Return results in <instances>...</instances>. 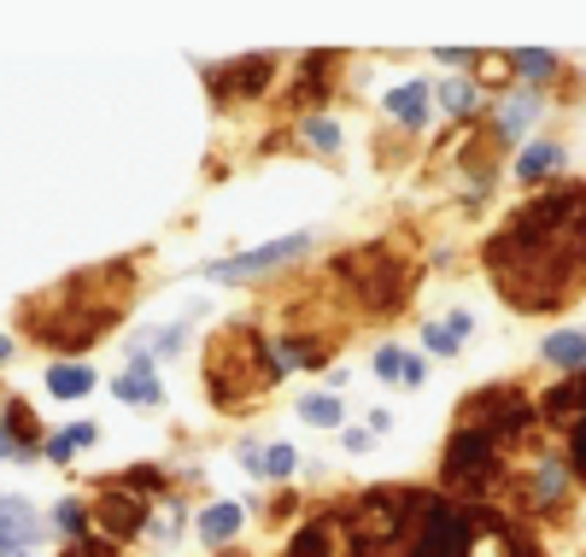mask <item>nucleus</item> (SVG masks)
<instances>
[{
    "instance_id": "obj_1",
    "label": "nucleus",
    "mask_w": 586,
    "mask_h": 557,
    "mask_svg": "<svg viewBox=\"0 0 586 557\" xmlns=\"http://www.w3.org/2000/svg\"><path fill=\"white\" fill-rule=\"evenodd\" d=\"M487 270L516 311H557L586 288V189L528 200L487 241Z\"/></svg>"
},
{
    "instance_id": "obj_2",
    "label": "nucleus",
    "mask_w": 586,
    "mask_h": 557,
    "mask_svg": "<svg viewBox=\"0 0 586 557\" xmlns=\"http://www.w3.org/2000/svg\"><path fill=\"white\" fill-rule=\"evenodd\" d=\"M275 376H282V370H275V359L264 352V341H258L247 323H229L212 341V352H205V387H212V399L223 405V411L258 399Z\"/></svg>"
},
{
    "instance_id": "obj_3",
    "label": "nucleus",
    "mask_w": 586,
    "mask_h": 557,
    "mask_svg": "<svg viewBox=\"0 0 586 557\" xmlns=\"http://www.w3.org/2000/svg\"><path fill=\"white\" fill-rule=\"evenodd\" d=\"M417 499L422 493H410V487L364 493L347 511V557H405L410 522H417Z\"/></svg>"
},
{
    "instance_id": "obj_4",
    "label": "nucleus",
    "mask_w": 586,
    "mask_h": 557,
    "mask_svg": "<svg viewBox=\"0 0 586 557\" xmlns=\"http://www.w3.org/2000/svg\"><path fill=\"white\" fill-rule=\"evenodd\" d=\"M100 276L106 270H94V276H77L71 288H59V317H36V329L47 346H89L100 341L112 323H117V299H100Z\"/></svg>"
},
{
    "instance_id": "obj_5",
    "label": "nucleus",
    "mask_w": 586,
    "mask_h": 557,
    "mask_svg": "<svg viewBox=\"0 0 586 557\" xmlns=\"http://www.w3.org/2000/svg\"><path fill=\"white\" fill-rule=\"evenodd\" d=\"M475 511H481V504H458V499L422 493L405 557H470V546H475Z\"/></svg>"
},
{
    "instance_id": "obj_6",
    "label": "nucleus",
    "mask_w": 586,
    "mask_h": 557,
    "mask_svg": "<svg viewBox=\"0 0 586 557\" xmlns=\"http://www.w3.org/2000/svg\"><path fill=\"white\" fill-rule=\"evenodd\" d=\"M335 270L358 288V306L364 311H393L405 299V288H410V270L393 259L387 247H358V252H347V259H335Z\"/></svg>"
},
{
    "instance_id": "obj_7",
    "label": "nucleus",
    "mask_w": 586,
    "mask_h": 557,
    "mask_svg": "<svg viewBox=\"0 0 586 557\" xmlns=\"http://www.w3.org/2000/svg\"><path fill=\"white\" fill-rule=\"evenodd\" d=\"M440 476H446V487H458V493H475V499H481V487H493V476H498L493 441H487L481 429H458L452 446H446Z\"/></svg>"
},
{
    "instance_id": "obj_8",
    "label": "nucleus",
    "mask_w": 586,
    "mask_h": 557,
    "mask_svg": "<svg viewBox=\"0 0 586 557\" xmlns=\"http://www.w3.org/2000/svg\"><path fill=\"white\" fill-rule=\"evenodd\" d=\"M463 411L475 417L470 429H481L487 441H516V434H528V423H533V405H528L522 387H487V394H475Z\"/></svg>"
},
{
    "instance_id": "obj_9",
    "label": "nucleus",
    "mask_w": 586,
    "mask_h": 557,
    "mask_svg": "<svg viewBox=\"0 0 586 557\" xmlns=\"http://www.w3.org/2000/svg\"><path fill=\"white\" fill-rule=\"evenodd\" d=\"M300 252H305V235H288V241H270V247L240 252V259L212 264V276H217V282H247V276H264V270H275V264H293Z\"/></svg>"
},
{
    "instance_id": "obj_10",
    "label": "nucleus",
    "mask_w": 586,
    "mask_h": 557,
    "mask_svg": "<svg viewBox=\"0 0 586 557\" xmlns=\"http://www.w3.org/2000/svg\"><path fill=\"white\" fill-rule=\"evenodd\" d=\"M94 522L106 528V539H129V534H142L147 511H142V499H135V493H106L94 504Z\"/></svg>"
},
{
    "instance_id": "obj_11",
    "label": "nucleus",
    "mask_w": 586,
    "mask_h": 557,
    "mask_svg": "<svg viewBox=\"0 0 586 557\" xmlns=\"http://www.w3.org/2000/svg\"><path fill=\"white\" fill-rule=\"evenodd\" d=\"M275 65L258 54V59H235V65H217L212 71V89L217 94H264V82H270Z\"/></svg>"
},
{
    "instance_id": "obj_12",
    "label": "nucleus",
    "mask_w": 586,
    "mask_h": 557,
    "mask_svg": "<svg viewBox=\"0 0 586 557\" xmlns=\"http://www.w3.org/2000/svg\"><path fill=\"white\" fill-rule=\"evenodd\" d=\"M540 411L551 417L557 429H575L581 417H586V399H581V376L575 382H563V387H551V394L540 399Z\"/></svg>"
},
{
    "instance_id": "obj_13",
    "label": "nucleus",
    "mask_w": 586,
    "mask_h": 557,
    "mask_svg": "<svg viewBox=\"0 0 586 557\" xmlns=\"http://www.w3.org/2000/svg\"><path fill=\"white\" fill-rule=\"evenodd\" d=\"M117 399H129V405H159L165 387H159V376H153V364L124 370V376H117Z\"/></svg>"
},
{
    "instance_id": "obj_14",
    "label": "nucleus",
    "mask_w": 586,
    "mask_h": 557,
    "mask_svg": "<svg viewBox=\"0 0 586 557\" xmlns=\"http://www.w3.org/2000/svg\"><path fill=\"white\" fill-rule=\"evenodd\" d=\"M387 112L399 117V124L422 129V117H428V82H405V89H393L387 94Z\"/></svg>"
},
{
    "instance_id": "obj_15",
    "label": "nucleus",
    "mask_w": 586,
    "mask_h": 557,
    "mask_svg": "<svg viewBox=\"0 0 586 557\" xmlns=\"http://www.w3.org/2000/svg\"><path fill=\"white\" fill-rule=\"evenodd\" d=\"M545 359L557 364V370H575V376H586V334H575V329L551 334V341H545Z\"/></svg>"
},
{
    "instance_id": "obj_16",
    "label": "nucleus",
    "mask_w": 586,
    "mask_h": 557,
    "mask_svg": "<svg viewBox=\"0 0 586 557\" xmlns=\"http://www.w3.org/2000/svg\"><path fill=\"white\" fill-rule=\"evenodd\" d=\"M47 387H54L59 399H82L94 387V370H82V364H54L47 370Z\"/></svg>"
},
{
    "instance_id": "obj_17",
    "label": "nucleus",
    "mask_w": 586,
    "mask_h": 557,
    "mask_svg": "<svg viewBox=\"0 0 586 557\" xmlns=\"http://www.w3.org/2000/svg\"><path fill=\"white\" fill-rule=\"evenodd\" d=\"M282 557H335V546H329V522H305V528L288 539Z\"/></svg>"
},
{
    "instance_id": "obj_18",
    "label": "nucleus",
    "mask_w": 586,
    "mask_h": 557,
    "mask_svg": "<svg viewBox=\"0 0 586 557\" xmlns=\"http://www.w3.org/2000/svg\"><path fill=\"white\" fill-rule=\"evenodd\" d=\"M563 164V147H551V141H540V147H528L522 159H516V177L522 182H540V177H551Z\"/></svg>"
},
{
    "instance_id": "obj_19",
    "label": "nucleus",
    "mask_w": 586,
    "mask_h": 557,
    "mask_svg": "<svg viewBox=\"0 0 586 557\" xmlns=\"http://www.w3.org/2000/svg\"><path fill=\"white\" fill-rule=\"evenodd\" d=\"M375 370H382L387 382H405V387H417V382H422V364L410 359V352H399V346L375 352Z\"/></svg>"
},
{
    "instance_id": "obj_20",
    "label": "nucleus",
    "mask_w": 586,
    "mask_h": 557,
    "mask_svg": "<svg viewBox=\"0 0 586 557\" xmlns=\"http://www.w3.org/2000/svg\"><path fill=\"white\" fill-rule=\"evenodd\" d=\"M235 528H240V504H212V511L200 516V539H212V546L229 539Z\"/></svg>"
},
{
    "instance_id": "obj_21",
    "label": "nucleus",
    "mask_w": 586,
    "mask_h": 557,
    "mask_svg": "<svg viewBox=\"0 0 586 557\" xmlns=\"http://www.w3.org/2000/svg\"><path fill=\"white\" fill-rule=\"evenodd\" d=\"M528 117H533V94H510V106L498 112V135H505V141H510V135H522Z\"/></svg>"
},
{
    "instance_id": "obj_22",
    "label": "nucleus",
    "mask_w": 586,
    "mask_h": 557,
    "mask_svg": "<svg viewBox=\"0 0 586 557\" xmlns=\"http://www.w3.org/2000/svg\"><path fill=\"white\" fill-rule=\"evenodd\" d=\"M300 411H305V423H312V429H335L340 423V399H329V394H312Z\"/></svg>"
},
{
    "instance_id": "obj_23",
    "label": "nucleus",
    "mask_w": 586,
    "mask_h": 557,
    "mask_svg": "<svg viewBox=\"0 0 586 557\" xmlns=\"http://www.w3.org/2000/svg\"><path fill=\"white\" fill-rule=\"evenodd\" d=\"M463 334H470V317L458 311L446 329H435V323H428V346H435V352H458V341H463Z\"/></svg>"
},
{
    "instance_id": "obj_24",
    "label": "nucleus",
    "mask_w": 586,
    "mask_h": 557,
    "mask_svg": "<svg viewBox=\"0 0 586 557\" xmlns=\"http://www.w3.org/2000/svg\"><path fill=\"white\" fill-rule=\"evenodd\" d=\"M7 434H12L19 446H36V423H30V405H19V399L7 405Z\"/></svg>"
},
{
    "instance_id": "obj_25",
    "label": "nucleus",
    "mask_w": 586,
    "mask_h": 557,
    "mask_svg": "<svg viewBox=\"0 0 586 557\" xmlns=\"http://www.w3.org/2000/svg\"><path fill=\"white\" fill-rule=\"evenodd\" d=\"M0 528H7V539H12V534H19V539H30V528H36V522H30L24 499H7V504H0Z\"/></svg>"
},
{
    "instance_id": "obj_26",
    "label": "nucleus",
    "mask_w": 586,
    "mask_h": 557,
    "mask_svg": "<svg viewBox=\"0 0 586 557\" xmlns=\"http://www.w3.org/2000/svg\"><path fill=\"white\" fill-rule=\"evenodd\" d=\"M293 464H300V452H293V446H270L264 458H258L264 476H293Z\"/></svg>"
},
{
    "instance_id": "obj_27",
    "label": "nucleus",
    "mask_w": 586,
    "mask_h": 557,
    "mask_svg": "<svg viewBox=\"0 0 586 557\" xmlns=\"http://www.w3.org/2000/svg\"><path fill=\"white\" fill-rule=\"evenodd\" d=\"M568 469H575V476L586 481V417L575 423V434H568Z\"/></svg>"
},
{
    "instance_id": "obj_28",
    "label": "nucleus",
    "mask_w": 586,
    "mask_h": 557,
    "mask_svg": "<svg viewBox=\"0 0 586 557\" xmlns=\"http://www.w3.org/2000/svg\"><path fill=\"white\" fill-rule=\"evenodd\" d=\"M440 100H446L452 112H470V106H475V89H470V82H440Z\"/></svg>"
},
{
    "instance_id": "obj_29",
    "label": "nucleus",
    "mask_w": 586,
    "mask_h": 557,
    "mask_svg": "<svg viewBox=\"0 0 586 557\" xmlns=\"http://www.w3.org/2000/svg\"><path fill=\"white\" fill-rule=\"evenodd\" d=\"M516 71H522V77H551V71H557V59H551V54H516Z\"/></svg>"
},
{
    "instance_id": "obj_30",
    "label": "nucleus",
    "mask_w": 586,
    "mask_h": 557,
    "mask_svg": "<svg viewBox=\"0 0 586 557\" xmlns=\"http://www.w3.org/2000/svg\"><path fill=\"white\" fill-rule=\"evenodd\" d=\"M89 441H94V429L82 423V429H71V434H59V441L47 446V452H54V458H65V452H77V446H89Z\"/></svg>"
},
{
    "instance_id": "obj_31",
    "label": "nucleus",
    "mask_w": 586,
    "mask_h": 557,
    "mask_svg": "<svg viewBox=\"0 0 586 557\" xmlns=\"http://www.w3.org/2000/svg\"><path fill=\"white\" fill-rule=\"evenodd\" d=\"M59 528H65V534H82V528H89V516H82V504H59Z\"/></svg>"
},
{
    "instance_id": "obj_32",
    "label": "nucleus",
    "mask_w": 586,
    "mask_h": 557,
    "mask_svg": "<svg viewBox=\"0 0 586 557\" xmlns=\"http://www.w3.org/2000/svg\"><path fill=\"white\" fill-rule=\"evenodd\" d=\"M305 135H312L317 147H335V124H329V117H312V124H305Z\"/></svg>"
},
{
    "instance_id": "obj_33",
    "label": "nucleus",
    "mask_w": 586,
    "mask_h": 557,
    "mask_svg": "<svg viewBox=\"0 0 586 557\" xmlns=\"http://www.w3.org/2000/svg\"><path fill=\"white\" fill-rule=\"evenodd\" d=\"M71 557H112V546H106V539H77Z\"/></svg>"
},
{
    "instance_id": "obj_34",
    "label": "nucleus",
    "mask_w": 586,
    "mask_h": 557,
    "mask_svg": "<svg viewBox=\"0 0 586 557\" xmlns=\"http://www.w3.org/2000/svg\"><path fill=\"white\" fill-rule=\"evenodd\" d=\"M7 452H12V434H7V423H0V458H7Z\"/></svg>"
},
{
    "instance_id": "obj_35",
    "label": "nucleus",
    "mask_w": 586,
    "mask_h": 557,
    "mask_svg": "<svg viewBox=\"0 0 586 557\" xmlns=\"http://www.w3.org/2000/svg\"><path fill=\"white\" fill-rule=\"evenodd\" d=\"M7 352H12V341H7V334H0V359H7Z\"/></svg>"
},
{
    "instance_id": "obj_36",
    "label": "nucleus",
    "mask_w": 586,
    "mask_h": 557,
    "mask_svg": "<svg viewBox=\"0 0 586 557\" xmlns=\"http://www.w3.org/2000/svg\"><path fill=\"white\" fill-rule=\"evenodd\" d=\"M7 552H12V539H7V534H0V557H7Z\"/></svg>"
},
{
    "instance_id": "obj_37",
    "label": "nucleus",
    "mask_w": 586,
    "mask_h": 557,
    "mask_svg": "<svg viewBox=\"0 0 586 557\" xmlns=\"http://www.w3.org/2000/svg\"><path fill=\"white\" fill-rule=\"evenodd\" d=\"M19 557H30V552H19Z\"/></svg>"
}]
</instances>
